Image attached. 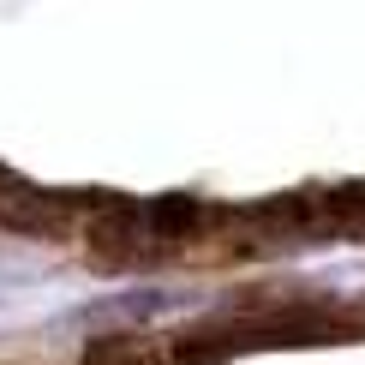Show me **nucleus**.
I'll return each mask as SVG.
<instances>
[{"instance_id":"obj_1","label":"nucleus","mask_w":365,"mask_h":365,"mask_svg":"<svg viewBox=\"0 0 365 365\" xmlns=\"http://www.w3.org/2000/svg\"><path fill=\"white\" fill-rule=\"evenodd\" d=\"M84 365H162V359H156V347H144L138 336H108V341H96L84 354Z\"/></svg>"}]
</instances>
